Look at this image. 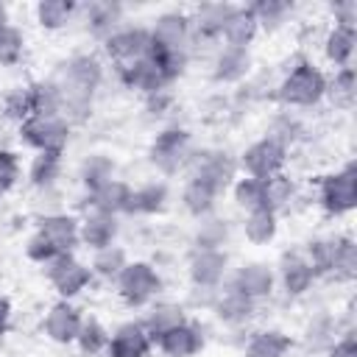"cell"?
Listing matches in <instances>:
<instances>
[{
  "label": "cell",
  "mask_w": 357,
  "mask_h": 357,
  "mask_svg": "<svg viewBox=\"0 0 357 357\" xmlns=\"http://www.w3.org/2000/svg\"><path fill=\"white\" fill-rule=\"evenodd\" d=\"M61 86V98H64V109L61 117L70 126H81L92 117V106H95V95L106 78V64L98 53H73L70 59H64L53 75Z\"/></svg>",
  "instance_id": "cell-1"
},
{
  "label": "cell",
  "mask_w": 357,
  "mask_h": 357,
  "mask_svg": "<svg viewBox=\"0 0 357 357\" xmlns=\"http://www.w3.org/2000/svg\"><path fill=\"white\" fill-rule=\"evenodd\" d=\"M326 81L329 75L321 64H315L307 53H296L284 61L271 100H276L282 109H315L326 98Z\"/></svg>",
  "instance_id": "cell-2"
},
{
  "label": "cell",
  "mask_w": 357,
  "mask_h": 357,
  "mask_svg": "<svg viewBox=\"0 0 357 357\" xmlns=\"http://www.w3.org/2000/svg\"><path fill=\"white\" fill-rule=\"evenodd\" d=\"M315 204L326 218H346L357 209V162L354 159L315 178Z\"/></svg>",
  "instance_id": "cell-3"
},
{
  "label": "cell",
  "mask_w": 357,
  "mask_h": 357,
  "mask_svg": "<svg viewBox=\"0 0 357 357\" xmlns=\"http://www.w3.org/2000/svg\"><path fill=\"white\" fill-rule=\"evenodd\" d=\"M195 151L192 145V131L173 123V126H165L156 131V137L151 139L148 145V165L162 173V176H178L184 173L187 162H190V153Z\"/></svg>",
  "instance_id": "cell-4"
},
{
  "label": "cell",
  "mask_w": 357,
  "mask_h": 357,
  "mask_svg": "<svg viewBox=\"0 0 357 357\" xmlns=\"http://www.w3.org/2000/svg\"><path fill=\"white\" fill-rule=\"evenodd\" d=\"M165 290L159 268L148 259H128V265L114 279V293L126 307H148Z\"/></svg>",
  "instance_id": "cell-5"
},
{
  "label": "cell",
  "mask_w": 357,
  "mask_h": 357,
  "mask_svg": "<svg viewBox=\"0 0 357 357\" xmlns=\"http://www.w3.org/2000/svg\"><path fill=\"white\" fill-rule=\"evenodd\" d=\"M184 173L195 176V178H204L220 195H226L229 187L234 184L240 167H237V156L229 148H195L190 153V162H187Z\"/></svg>",
  "instance_id": "cell-6"
},
{
  "label": "cell",
  "mask_w": 357,
  "mask_h": 357,
  "mask_svg": "<svg viewBox=\"0 0 357 357\" xmlns=\"http://www.w3.org/2000/svg\"><path fill=\"white\" fill-rule=\"evenodd\" d=\"M287 159H290V151L284 145H279L276 139L271 137H259L254 139L251 145H245L237 156V167L243 176H251V178H273L279 173H284L287 167Z\"/></svg>",
  "instance_id": "cell-7"
},
{
  "label": "cell",
  "mask_w": 357,
  "mask_h": 357,
  "mask_svg": "<svg viewBox=\"0 0 357 357\" xmlns=\"http://www.w3.org/2000/svg\"><path fill=\"white\" fill-rule=\"evenodd\" d=\"M70 137H73V126L64 117H36L33 114L17 126V139L25 148H31L33 153H42V151L64 153L70 145Z\"/></svg>",
  "instance_id": "cell-8"
},
{
  "label": "cell",
  "mask_w": 357,
  "mask_h": 357,
  "mask_svg": "<svg viewBox=\"0 0 357 357\" xmlns=\"http://www.w3.org/2000/svg\"><path fill=\"white\" fill-rule=\"evenodd\" d=\"M231 273V257L226 248H190L187 279L195 290H220Z\"/></svg>",
  "instance_id": "cell-9"
},
{
  "label": "cell",
  "mask_w": 357,
  "mask_h": 357,
  "mask_svg": "<svg viewBox=\"0 0 357 357\" xmlns=\"http://www.w3.org/2000/svg\"><path fill=\"white\" fill-rule=\"evenodd\" d=\"M45 279L47 284L56 290L59 298L64 301H73L75 296H81L89 284H92V271H89V262L78 259L75 254H59L53 262H47L45 268Z\"/></svg>",
  "instance_id": "cell-10"
},
{
  "label": "cell",
  "mask_w": 357,
  "mask_h": 357,
  "mask_svg": "<svg viewBox=\"0 0 357 357\" xmlns=\"http://www.w3.org/2000/svg\"><path fill=\"white\" fill-rule=\"evenodd\" d=\"M273 271H276V287H279L287 298H301V296H307V293L315 287V282H318V276H315L312 265L307 262V257L301 254V248H287V251H282L279 259H276V265H273Z\"/></svg>",
  "instance_id": "cell-11"
},
{
  "label": "cell",
  "mask_w": 357,
  "mask_h": 357,
  "mask_svg": "<svg viewBox=\"0 0 357 357\" xmlns=\"http://www.w3.org/2000/svg\"><path fill=\"white\" fill-rule=\"evenodd\" d=\"M226 284L259 304L276 293V271H273V265H268L262 259H248L229 273Z\"/></svg>",
  "instance_id": "cell-12"
},
{
  "label": "cell",
  "mask_w": 357,
  "mask_h": 357,
  "mask_svg": "<svg viewBox=\"0 0 357 357\" xmlns=\"http://www.w3.org/2000/svg\"><path fill=\"white\" fill-rule=\"evenodd\" d=\"M254 73V56L251 47H229L218 45L212 64H209V78L218 86H240L248 75Z\"/></svg>",
  "instance_id": "cell-13"
},
{
  "label": "cell",
  "mask_w": 357,
  "mask_h": 357,
  "mask_svg": "<svg viewBox=\"0 0 357 357\" xmlns=\"http://www.w3.org/2000/svg\"><path fill=\"white\" fill-rule=\"evenodd\" d=\"M148 47H151V31H148V25H123V28H117L103 42V53L112 61V67L131 64V61L148 56Z\"/></svg>",
  "instance_id": "cell-14"
},
{
  "label": "cell",
  "mask_w": 357,
  "mask_h": 357,
  "mask_svg": "<svg viewBox=\"0 0 357 357\" xmlns=\"http://www.w3.org/2000/svg\"><path fill=\"white\" fill-rule=\"evenodd\" d=\"M153 346L162 357H198L206 346V329H204V324L187 318L184 324L159 335L153 340Z\"/></svg>",
  "instance_id": "cell-15"
},
{
  "label": "cell",
  "mask_w": 357,
  "mask_h": 357,
  "mask_svg": "<svg viewBox=\"0 0 357 357\" xmlns=\"http://www.w3.org/2000/svg\"><path fill=\"white\" fill-rule=\"evenodd\" d=\"M81 321H84V310L73 301L59 298L56 304L47 307V312L42 318V332H45L47 340H53L59 346H73L75 337H78Z\"/></svg>",
  "instance_id": "cell-16"
},
{
  "label": "cell",
  "mask_w": 357,
  "mask_h": 357,
  "mask_svg": "<svg viewBox=\"0 0 357 357\" xmlns=\"http://www.w3.org/2000/svg\"><path fill=\"white\" fill-rule=\"evenodd\" d=\"M151 31V42L170 47V50H190L192 45V22H190V11L181 8H170L162 11L153 25H148Z\"/></svg>",
  "instance_id": "cell-17"
},
{
  "label": "cell",
  "mask_w": 357,
  "mask_h": 357,
  "mask_svg": "<svg viewBox=\"0 0 357 357\" xmlns=\"http://www.w3.org/2000/svg\"><path fill=\"white\" fill-rule=\"evenodd\" d=\"M78 226H81V218L70 212H45L36 218V234L45 237L59 254H73L81 245Z\"/></svg>",
  "instance_id": "cell-18"
},
{
  "label": "cell",
  "mask_w": 357,
  "mask_h": 357,
  "mask_svg": "<svg viewBox=\"0 0 357 357\" xmlns=\"http://www.w3.org/2000/svg\"><path fill=\"white\" fill-rule=\"evenodd\" d=\"M78 17L86 28L89 36H95L100 45L117 31L123 28V20H126V8L120 3H109V0H92V3H84L78 6Z\"/></svg>",
  "instance_id": "cell-19"
},
{
  "label": "cell",
  "mask_w": 357,
  "mask_h": 357,
  "mask_svg": "<svg viewBox=\"0 0 357 357\" xmlns=\"http://www.w3.org/2000/svg\"><path fill=\"white\" fill-rule=\"evenodd\" d=\"M151 351H153V340L142 326V321H123L120 326L112 329L109 346L103 354L106 357H151Z\"/></svg>",
  "instance_id": "cell-20"
},
{
  "label": "cell",
  "mask_w": 357,
  "mask_h": 357,
  "mask_svg": "<svg viewBox=\"0 0 357 357\" xmlns=\"http://www.w3.org/2000/svg\"><path fill=\"white\" fill-rule=\"evenodd\" d=\"M234 11V3H201L190 11V22H192V42H204V45H218L223 25L229 20V14Z\"/></svg>",
  "instance_id": "cell-21"
},
{
  "label": "cell",
  "mask_w": 357,
  "mask_h": 357,
  "mask_svg": "<svg viewBox=\"0 0 357 357\" xmlns=\"http://www.w3.org/2000/svg\"><path fill=\"white\" fill-rule=\"evenodd\" d=\"M209 310L215 312V318H218L223 326L237 329V326H245V324L257 315V301H251L248 296H243V293L231 290L229 284H223V287L215 293Z\"/></svg>",
  "instance_id": "cell-22"
},
{
  "label": "cell",
  "mask_w": 357,
  "mask_h": 357,
  "mask_svg": "<svg viewBox=\"0 0 357 357\" xmlns=\"http://www.w3.org/2000/svg\"><path fill=\"white\" fill-rule=\"evenodd\" d=\"M114 75H117V81L126 86V89H131V92H137V95H153V92H159V89H170L167 84H165V78H162V73L156 70V64L148 59V56H142V59H137V61H131V64H120V67H114Z\"/></svg>",
  "instance_id": "cell-23"
},
{
  "label": "cell",
  "mask_w": 357,
  "mask_h": 357,
  "mask_svg": "<svg viewBox=\"0 0 357 357\" xmlns=\"http://www.w3.org/2000/svg\"><path fill=\"white\" fill-rule=\"evenodd\" d=\"M170 204V187L167 181L162 178H153V181H145L139 187H131V195H128V204H126V212L123 215H137V218H153V215H162Z\"/></svg>",
  "instance_id": "cell-24"
},
{
  "label": "cell",
  "mask_w": 357,
  "mask_h": 357,
  "mask_svg": "<svg viewBox=\"0 0 357 357\" xmlns=\"http://www.w3.org/2000/svg\"><path fill=\"white\" fill-rule=\"evenodd\" d=\"M120 234V220L114 215H103V212H86L81 218L78 226V243L86 251H100L112 243H117Z\"/></svg>",
  "instance_id": "cell-25"
},
{
  "label": "cell",
  "mask_w": 357,
  "mask_h": 357,
  "mask_svg": "<svg viewBox=\"0 0 357 357\" xmlns=\"http://www.w3.org/2000/svg\"><path fill=\"white\" fill-rule=\"evenodd\" d=\"M321 50L326 64H332L335 70L340 67H351L354 50H357V28H346V25H329L321 36Z\"/></svg>",
  "instance_id": "cell-26"
},
{
  "label": "cell",
  "mask_w": 357,
  "mask_h": 357,
  "mask_svg": "<svg viewBox=\"0 0 357 357\" xmlns=\"http://www.w3.org/2000/svg\"><path fill=\"white\" fill-rule=\"evenodd\" d=\"M128 195H131V184L123 181V178H112V181L100 184L98 190L86 192L84 204H86V212H103V215L120 218L126 212Z\"/></svg>",
  "instance_id": "cell-27"
},
{
  "label": "cell",
  "mask_w": 357,
  "mask_h": 357,
  "mask_svg": "<svg viewBox=\"0 0 357 357\" xmlns=\"http://www.w3.org/2000/svg\"><path fill=\"white\" fill-rule=\"evenodd\" d=\"M218 201H220V192L212 184H206L204 178H195V176L184 178V184H181V206L187 209L190 218L201 220L206 215H215Z\"/></svg>",
  "instance_id": "cell-28"
},
{
  "label": "cell",
  "mask_w": 357,
  "mask_h": 357,
  "mask_svg": "<svg viewBox=\"0 0 357 357\" xmlns=\"http://www.w3.org/2000/svg\"><path fill=\"white\" fill-rule=\"evenodd\" d=\"M296 340L284 332V329H257L245 337L243 346V357H287L293 351Z\"/></svg>",
  "instance_id": "cell-29"
},
{
  "label": "cell",
  "mask_w": 357,
  "mask_h": 357,
  "mask_svg": "<svg viewBox=\"0 0 357 357\" xmlns=\"http://www.w3.org/2000/svg\"><path fill=\"white\" fill-rule=\"evenodd\" d=\"M343 329H349V326H343L337 315L321 310V312H315V315L304 324V346H307L310 351H326V349L340 337Z\"/></svg>",
  "instance_id": "cell-30"
},
{
  "label": "cell",
  "mask_w": 357,
  "mask_h": 357,
  "mask_svg": "<svg viewBox=\"0 0 357 357\" xmlns=\"http://www.w3.org/2000/svg\"><path fill=\"white\" fill-rule=\"evenodd\" d=\"M259 33V25H257V17L248 6H234V11L229 14L226 25H223V33H220V45H229V47H251V42L257 39Z\"/></svg>",
  "instance_id": "cell-31"
},
{
  "label": "cell",
  "mask_w": 357,
  "mask_h": 357,
  "mask_svg": "<svg viewBox=\"0 0 357 357\" xmlns=\"http://www.w3.org/2000/svg\"><path fill=\"white\" fill-rule=\"evenodd\" d=\"M61 170H64V153L42 151V153L31 156L25 178H28V184L33 190H53L59 184V178H61Z\"/></svg>",
  "instance_id": "cell-32"
},
{
  "label": "cell",
  "mask_w": 357,
  "mask_h": 357,
  "mask_svg": "<svg viewBox=\"0 0 357 357\" xmlns=\"http://www.w3.org/2000/svg\"><path fill=\"white\" fill-rule=\"evenodd\" d=\"M187 318H190V312H187V307L178 304V301H151V304H148V312H145V318H142V326L148 329L151 340H156L159 335H165L167 329L184 324Z\"/></svg>",
  "instance_id": "cell-33"
},
{
  "label": "cell",
  "mask_w": 357,
  "mask_h": 357,
  "mask_svg": "<svg viewBox=\"0 0 357 357\" xmlns=\"http://www.w3.org/2000/svg\"><path fill=\"white\" fill-rule=\"evenodd\" d=\"M28 89H31V106H33L36 117H61L64 98H61V86L53 75L28 81Z\"/></svg>",
  "instance_id": "cell-34"
},
{
  "label": "cell",
  "mask_w": 357,
  "mask_h": 357,
  "mask_svg": "<svg viewBox=\"0 0 357 357\" xmlns=\"http://www.w3.org/2000/svg\"><path fill=\"white\" fill-rule=\"evenodd\" d=\"M337 243H340V231L335 234H315V237H307L301 254L307 257V262L312 265L315 276H332V262H335V251H337Z\"/></svg>",
  "instance_id": "cell-35"
},
{
  "label": "cell",
  "mask_w": 357,
  "mask_h": 357,
  "mask_svg": "<svg viewBox=\"0 0 357 357\" xmlns=\"http://www.w3.org/2000/svg\"><path fill=\"white\" fill-rule=\"evenodd\" d=\"M78 17L75 0H39L33 6V20L42 31H61Z\"/></svg>",
  "instance_id": "cell-36"
},
{
  "label": "cell",
  "mask_w": 357,
  "mask_h": 357,
  "mask_svg": "<svg viewBox=\"0 0 357 357\" xmlns=\"http://www.w3.org/2000/svg\"><path fill=\"white\" fill-rule=\"evenodd\" d=\"M304 134H307L304 120H301L296 112H290V109H279V112H273L271 120H268V128H265V137L276 139V142L284 145L287 151H290L293 145H298V142L304 139Z\"/></svg>",
  "instance_id": "cell-37"
},
{
  "label": "cell",
  "mask_w": 357,
  "mask_h": 357,
  "mask_svg": "<svg viewBox=\"0 0 357 357\" xmlns=\"http://www.w3.org/2000/svg\"><path fill=\"white\" fill-rule=\"evenodd\" d=\"M279 234V215L273 209H254L243 215V237L251 245H271Z\"/></svg>",
  "instance_id": "cell-38"
},
{
  "label": "cell",
  "mask_w": 357,
  "mask_h": 357,
  "mask_svg": "<svg viewBox=\"0 0 357 357\" xmlns=\"http://www.w3.org/2000/svg\"><path fill=\"white\" fill-rule=\"evenodd\" d=\"M337 112H351L357 103V73L354 67H340L326 81V98Z\"/></svg>",
  "instance_id": "cell-39"
},
{
  "label": "cell",
  "mask_w": 357,
  "mask_h": 357,
  "mask_svg": "<svg viewBox=\"0 0 357 357\" xmlns=\"http://www.w3.org/2000/svg\"><path fill=\"white\" fill-rule=\"evenodd\" d=\"M234 206L245 215L254 209H268V187L262 178H251V176H237L234 184L229 187Z\"/></svg>",
  "instance_id": "cell-40"
},
{
  "label": "cell",
  "mask_w": 357,
  "mask_h": 357,
  "mask_svg": "<svg viewBox=\"0 0 357 357\" xmlns=\"http://www.w3.org/2000/svg\"><path fill=\"white\" fill-rule=\"evenodd\" d=\"M114 173H117V165H114V159H112L109 153H89V156H84L81 165H78V181H81V187H84L86 192H92V190H98L100 184L117 178Z\"/></svg>",
  "instance_id": "cell-41"
},
{
  "label": "cell",
  "mask_w": 357,
  "mask_h": 357,
  "mask_svg": "<svg viewBox=\"0 0 357 357\" xmlns=\"http://www.w3.org/2000/svg\"><path fill=\"white\" fill-rule=\"evenodd\" d=\"M148 59L156 64V70L162 73L165 84L173 86L190 67V50H170V47H162V45H153L148 47Z\"/></svg>",
  "instance_id": "cell-42"
},
{
  "label": "cell",
  "mask_w": 357,
  "mask_h": 357,
  "mask_svg": "<svg viewBox=\"0 0 357 357\" xmlns=\"http://www.w3.org/2000/svg\"><path fill=\"white\" fill-rule=\"evenodd\" d=\"M248 8L254 11L259 31L276 33L279 28L287 25V20L293 17V8H296V6L287 3V0H257V3H248Z\"/></svg>",
  "instance_id": "cell-43"
},
{
  "label": "cell",
  "mask_w": 357,
  "mask_h": 357,
  "mask_svg": "<svg viewBox=\"0 0 357 357\" xmlns=\"http://www.w3.org/2000/svg\"><path fill=\"white\" fill-rule=\"evenodd\" d=\"M126 265H128V251L120 243H112L100 251H92V259H89L92 276H98L103 282H114Z\"/></svg>",
  "instance_id": "cell-44"
},
{
  "label": "cell",
  "mask_w": 357,
  "mask_h": 357,
  "mask_svg": "<svg viewBox=\"0 0 357 357\" xmlns=\"http://www.w3.org/2000/svg\"><path fill=\"white\" fill-rule=\"evenodd\" d=\"M109 335H112V332L106 329V324H103L100 318L84 315L81 329H78V337H75V346H78V351H81L84 357H98V354L106 351Z\"/></svg>",
  "instance_id": "cell-45"
},
{
  "label": "cell",
  "mask_w": 357,
  "mask_h": 357,
  "mask_svg": "<svg viewBox=\"0 0 357 357\" xmlns=\"http://www.w3.org/2000/svg\"><path fill=\"white\" fill-rule=\"evenodd\" d=\"M229 220L226 218H218V215H206L195 223V231H192V248H223L229 243Z\"/></svg>",
  "instance_id": "cell-46"
},
{
  "label": "cell",
  "mask_w": 357,
  "mask_h": 357,
  "mask_svg": "<svg viewBox=\"0 0 357 357\" xmlns=\"http://www.w3.org/2000/svg\"><path fill=\"white\" fill-rule=\"evenodd\" d=\"M0 114L11 123H25L28 117H33V106H31V89L28 84H14L0 95Z\"/></svg>",
  "instance_id": "cell-47"
},
{
  "label": "cell",
  "mask_w": 357,
  "mask_h": 357,
  "mask_svg": "<svg viewBox=\"0 0 357 357\" xmlns=\"http://www.w3.org/2000/svg\"><path fill=\"white\" fill-rule=\"evenodd\" d=\"M265 187H268V209H273L276 215L287 212L298 201V181L287 173H279V176L268 178Z\"/></svg>",
  "instance_id": "cell-48"
},
{
  "label": "cell",
  "mask_w": 357,
  "mask_h": 357,
  "mask_svg": "<svg viewBox=\"0 0 357 357\" xmlns=\"http://www.w3.org/2000/svg\"><path fill=\"white\" fill-rule=\"evenodd\" d=\"M28 50V36L17 22H8L0 31V67H17L22 64Z\"/></svg>",
  "instance_id": "cell-49"
},
{
  "label": "cell",
  "mask_w": 357,
  "mask_h": 357,
  "mask_svg": "<svg viewBox=\"0 0 357 357\" xmlns=\"http://www.w3.org/2000/svg\"><path fill=\"white\" fill-rule=\"evenodd\" d=\"M332 279L335 282H354L357 279V243L351 234L340 231V243L332 262Z\"/></svg>",
  "instance_id": "cell-50"
},
{
  "label": "cell",
  "mask_w": 357,
  "mask_h": 357,
  "mask_svg": "<svg viewBox=\"0 0 357 357\" xmlns=\"http://www.w3.org/2000/svg\"><path fill=\"white\" fill-rule=\"evenodd\" d=\"M22 181V162L20 153L11 148H0V198L8 195Z\"/></svg>",
  "instance_id": "cell-51"
},
{
  "label": "cell",
  "mask_w": 357,
  "mask_h": 357,
  "mask_svg": "<svg viewBox=\"0 0 357 357\" xmlns=\"http://www.w3.org/2000/svg\"><path fill=\"white\" fill-rule=\"evenodd\" d=\"M25 257H28L33 265H42V268H45L47 262H53V259L59 257V251H56L45 237H39V234L33 231V234L25 240Z\"/></svg>",
  "instance_id": "cell-52"
},
{
  "label": "cell",
  "mask_w": 357,
  "mask_h": 357,
  "mask_svg": "<svg viewBox=\"0 0 357 357\" xmlns=\"http://www.w3.org/2000/svg\"><path fill=\"white\" fill-rule=\"evenodd\" d=\"M329 14H332V25L357 28V0H335L329 3Z\"/></svg>",
  "instance_id": "cell-53"
},
{
  "label": "cell",
  "mask_w": 357,
  "mask_h": 357,
  "mask_svg": "<svg viewBox=\"0 0 357 357\" xmlns=\"http://www.w3.org/2000/svg\"><path fill=\"white\" fill-rule=\"evenodd\" d=\"M324 354H326V357H357V332H354V326L343 329L340 337H337Z\"/></svg>",
  "instance_id": "cell-54"
},
{
  "label": "cell",
  "mask_w": 357,
  "mask_h": 357,
  "mask_svg": "<svg viewBox=\"0 0 357 357\" xmlns=\"http://www.w3.org/2000/svg\"><path fill=\"white\" fill-rule=\"evenodd\" d=\"M142 100H145V112H148L151 117H165V114L173 109V103H176V98H173L170 89H159V92H153V95H145Z\"/></svg>",
  "instance_id": "cell-55"
},
{
  "label": "cell",
  "mask_w": 357,
  "mask_h": 357,
  "mask_svg": "<svg viewBox=\"0 0 357 357\" xmlns=\"http://www.w3.org/2000/svg\"><path fill=\"white\" fill-rule=\"evenodd\" d=\"M11 315H14L11 298H8V296H0V335L8 332V326H11Z\"/></svg>",
  "instance_id": "cell-56"
},
{
  "label": "cell",
  "mask_w": 357,
  "mask_h": 357,
  "mask_svg": "<svg viewBox=\"0 0 357 357\" xmlns=\"http://www.w3.org/2000/svg\"><path fill=\"white\" fill-rule=\"evenodd\" d=\"M8 22H11V14H8V8H6V6L0 3V31H3V28H6Z\"/></svg>",
  "instance_id": "cell-57"
}]
</instances>
